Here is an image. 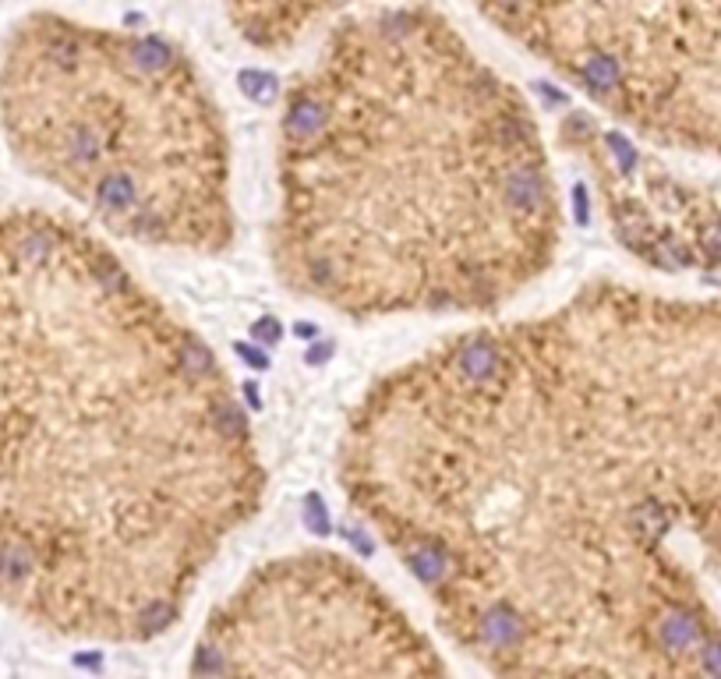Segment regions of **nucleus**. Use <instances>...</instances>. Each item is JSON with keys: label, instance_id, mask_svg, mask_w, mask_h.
I'll list each match as a JSON object with an SVG mask.
<instances>
[{"label": "nucleus", "instance_id": "8", "mask_svg": "<svg viewBox=\"0 0 721 679\" xmlns=\"http://www.w3.org/2000/svg\"><path fill=\"white\" fill-rule=\"evenodd\" d=\"M223 18L248 50L266 57L294 54L365 0H220Z\"/></svg>", "mask_w": 721, "mask_h": 679}, {"label": "nucleus", "instance_id": "3", "mask_svg": "<svg viewBox=\"0 0 721 679\" xmlns=\"http://www.w3.org/2000/svg\"><path fill=\"white\" fill-rule=\"evenodd\" d=\"M269 266L347 322L488 319L555 266L562 191L527 96L432 4L322 32L283 89Z\"/></svg>", "mask_w": 721, "mask_h": 679}, {"label": "nucleus", "instance_id": "5", "mask_svg": "<svg viewBox=\"0 0 721 679\" xmlns=\"http://www.w3.org/2000/svg\"><path fill=\"white\" fill-rule=\"evenodd\" d=\"M478 15L661 153L721 163V0H471Z\"/></svg>", "mask_w": 721, "mask_h": 679}, {"label": "nucleus", "instance_id": "6", "mask_svg": "<svg viewBox=\"0 0 721 679\" xmlns=\"http://www.w3.org/2000/svg\"><path fill=\"white\" fill-rule=\"evenodd\" d=\"M195 676H446L439 644L347 556L301 549L237 580L195 637Z\"/></svg>", "mask_w": 721, "mask_h": 679}, {"label": "nucleus", "instance_id": "7", "mask_svg": "<svg viewBox=\"0 0 721 679\" xmlns=\"http://www.w3.org/2000/svg\"><path fill=\"white\" fill-rule=\"evenodd\" d=\"M562 145L591 181L619 248L658 273L721 269V191L661 160V149L601 114H573Z\"/></svg>", "mask_w": 721, "mask_h": 679}, {"label": "nucleus", "instance_id": "4", "mask_svg": "<svg viewBox=\"0 0 721 679\" xmlns=\"http://www.w3.org/2000/svg\"><path fill=\"white\" fill-rule=\"evenodd\" d=\"M0 135L99 234L177 255L234 245L227 117L195 57L160 32L25 11L0 39Z\"/></svg>", "mask_w": 721, "mask_h": 679}, {"label": "nucleus", "instance_id": "2", "mask_svg": "<svg viewBox=\"0 0 721 679\" xmlns=\"http://www.w3.org/2000/svg\"><path fill=\"white\" fill-rule=\"evenodd\" d=\"M269 471L234 375L92 223L0 213V609L64 644L170 634Z\"/></svg>", "mask_w": 721, "mask_h": 679}, {"label": "nucleus", "instance_id": "1", "mask_svg": "<svg viewBox=\"0 0 721 679\" xmlns=\"http://www.w3.org/2000/svg\"><path fill=\"white\" fill-rule=\"evenodd\" d=\"M336 485L492 676H721V298L598 276L439 336Z\"/></svg>", "mask_w": 721, "mask_h": 679}]
</instances>
